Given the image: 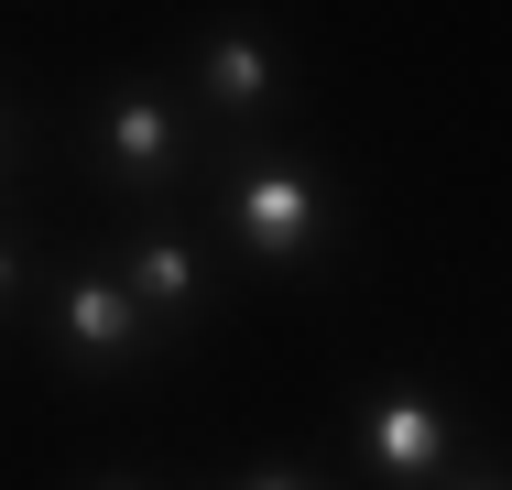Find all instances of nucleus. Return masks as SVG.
<instances>
[{"instance_id": "f257e3e1", "label": "nucleus", "mask_w": 512, "mask_h": 490, "mask_svg": "<svg viewBox=\"0 0 512 490\" xmlns=\"http://www.w3.org/2000/svg\"><path fill=\"white\" fill-rule=\"evenodd\" d=\"M306 229H316V186L306 175H251V186H240V240H251L262 262L306 251Z\"/></svg>"}, {"instance_id": "f03ea898", "label": "nucleus", "mask_w": 512, "mask_h": 490, "mask_svg": "<svg viewBox=\"0 0 512 490\" xmlns=\"http://www.w3.org/2000/svg\"><path fill=\"white\" fill-rule=\"evenodd\" d=\"M371 458H382L393 480H425V469L447 458V414H436V403H382V425H371Z\"/></svg>"}, {"instance_id": "7ed1b4c3", "label": "nucleus", "mask_w": 512, "mask_h": 490, "mask_svg": "<svg viewBox=\"0 0 512 490\" xmlns=\"http://www.w3.org/2000/svg\"><path fill=\"white\" fill-rule=\"evenodd\" d=\"M109 153H120L131 175H164V164H175V120H164L153 88H120V98H109Z\"/></svg>"}, {"instance_id": "20e7f679", "label": "nucleus", "mask_w": 512, "mask_h": 490, "mask_svg": "<svg viewBox=\"0 0 512 490\" xmlns=\"http://www.w3.org/2000/svg\"><path fill=\"white\" fill-rule=\"evenodd\" d=\"M66 338H77L88 360L131 349V294H120V284H66Z\"/></svg>"}, {"instance_id": "39448f33", "label": "nucleus", "mask_w": 512, "mask_h": 490, "mask_svg": "<svg viewBox=\"0 0 512 490\" xmlns=\"http://www.w3.org/2000/svg\"><path fill=\"white\" fill-rule=\"evenodd\" d=\"M207 77H218V98H273V55L262 44H218Z\"/></svg>"}, {"instance_id": "423d86ee", "label": "nucleus", "mask_w": 512, "mask_h": 490, "mask_svg": "<svg viewBox=\"0 0 512 490\" xmlns=\"http://www.w3.org/2000/svg\"><path fill=\"white\" fill-rule=\"evenodd\" d=\"M131 284L153 294V305H186V294H197V262H186V251H175V240H153V251H142V262H131Z\"/></svg>"}, {"instance_id": "0eeeda50", "label": "nucleus", "mask_w": 512, "mask_h": 490, "mask_svg": "<svg viewBox=\"0 0 512 490\" xmlns=\"http://www.w3.org/2000/svg\"><path fill=\"white\" fill-rule=\"evenodd\" d=\"M0 305H11V251H0Z\"/></svg>"}, {"instance_id": "6e6552de", "label": "nucleus", "mask_w": 512, "mask_h": 490, "mask_svg": "<svg viewBox=\"0 0 512 490\" xmlns=\"http://www.w3.org/2000/svg\"><path fill=\"white\" fill-rule=\"evenodd\" d=\"M251 490H295V480H251Z\"/></svg>"}, {"instance_id": "1a4fd4ad", "label": "nucleus", "mask_w": 512, "mask_h": 490, "mask_svg": "<svg viewBox=\"0 0 512 490\" xmlns=\"http://www.w3.org/2000/svg\"><path fill=\"white\" fill-rule=\"evenodd\" d=\"M469 490H491V480H469Z\"/></svg>"}]
</instances>
